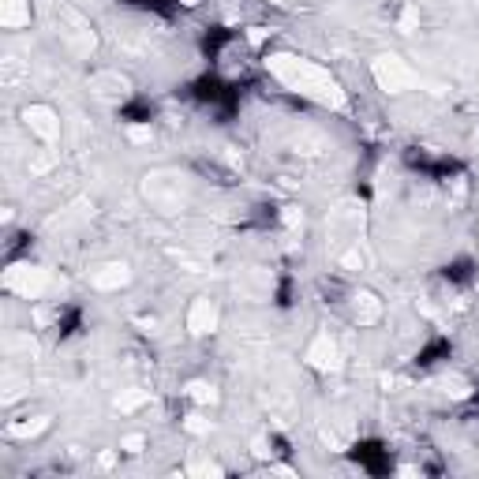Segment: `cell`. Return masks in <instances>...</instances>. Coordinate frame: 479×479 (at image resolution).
Returning a JSON list of instances; mask_svg holds the SVG:
<instances>
[{"label": "cell", "mask_w": 479, "mask_h": 479, "mask_svg": "<svg viewBox=\"0 0 479 479\" xmlns=\"http://www.w3.org/2000/svg\"><path fill=\"white\" fill-rule=\"evenodd\" d=\"M266 68L282 87H289L293 94H300V98H307L314 105L337 109V112L348 105L341 83L330 75V68H323L318 60H307V57H296V53H270Z\"/></svg>", "instance_id": "6da1fadb"}, {"label": "cell", "mask_w": 479, "mask_h": 479, "mask_svg": "<svg viewBox=\"0 0 479 479\" xmlns=\"http://www.w3.org/2000/svg\"><path fill=\"white\" fill-rule=\"evenodd\" d=\"M57 34H60L64 49L71 57H79V60L94 57V49H98V34H94L90 19L79 8H71V5H57Z\"/></svg>", "instance_id": "7a4b0ae2"}, {"label": "cell", "mask_w": 479, "mask_h": 479, "mask_svg": "<svg viewBox=\"0 0 479 479\" xmlns=\"http://www.w3.org/2000/svg\"><path fill=\"white\" fill-rule=\"evenodd\" d=\"M371 79L378 83V90H386V94H405V90L420 87V71L409 60H401L397 53L375 57L371 60Z\"/></svg>", "instance_id": "3957f363"}, {"label": "cell", "mask_w": 479, "mask_h": 479, "mask_svg": "<svg viewBox=\"0 0 479 479\" xmlns=\"http://www.w3.org/2000/svg\"><path fill=\"white\" fill-rule=\"evenodd\" d=\"M5 289L19 300H42L49 289H53V273L46 266H30V262H19V266H8L5 270Z\"/></svg>", "instance_id": "277c9868"}, {"label": "cell", "mask_w": 479, "mask_h": 479, "mask_svg": "<svg viewBox=\"0 0 479 479\" xmlns=\"http://www.w3.org/2000/svg\"><path fill=\"white\" fill-rule=\"evenodd\" d=\"M143 195L157 210H180L187 203V184L176 173H154V176L143 180Z\"/></svg>", "instance_id": "5b68a950"}, {"label": "cell", "mask_w": 479, "mask_h": 479, "mask_svg": "<svg viewBox=\"0 0 479 479\" xmlns=\"http://www.w3.org/2000/svg\"><path fill=\"white\" fill-rule=\"evenodd\" d=\"M23 124H27V132L42 146H57L60 143V112L53 105H46V101L27 105L23 109Z\"/></svg>", "instance_id": "8992f818"}, {"label": "cell", "mask_w": 479, "mask_h": 479, "mask_svg": "<svg viewBox=\"0 0 479 479\" xmlns=\"http://www.w3.org/2000/svg\"><path fill=\"white\" fill-rule=\"evenodd\" d=\"M303 359H307V367H314V371H323V375H337V371H341V364H345V356H341V341H337L330 330L314 334V341L307 345Z\"/></svg>", "instance_id": "52a82bcc"}, {"label": "cell", "mask_w": 479, "mask_h": 479, "mask_svg": "<svg viewBox=\"0 0 479 479\" xmlns=\"http://www.w3.org/2000/svg\"><path fill=\"white\" fill-rule=\"evenodd\" d=\"M218 323H221V307H218V300H210V296H195L191 307H187V330H191L195 337H207V334L218 330Z\"/></svg>", "instance_id": "ba28073f"}, {"label": "cell", "mask_w": 479, "mask_h": 479, "mask_svg": "<svg viewBox=\"0 0 479 479\" xmlns=\"http://www.w3.org/2000/svg\"><path fill=\"white\" fill-rule=\"evenodd\" d=\"M90 90H94V98L98 101H105V105H120V101H128L132 98V83L120 71H98L94 79H90Z\"/></svg>", "instance_id": "9c48e42d"}, {"label": "cell", "mask_w": 479, "mask_h": 479, "mask_svg": "<svg viewBox=\"0 0 479 479\" xmlns=\"http://www.w3.org/2000/svg\"><path fill=\"white\" fill-rule=\"evenodd\" d=\"M128 282H132V266L128 262H105V266H98L90 273V285L98 293H120Z\"/></svg>", "instance_id": "30bf717a"}, {"label": "cell", "mask_w": 479, "mask_h": 479, "mask_svg": "<svg viewBox=\"0 0 479 479\" xmlns=\"http://www.w3.org/2000/svg\"><path fill=\"white\" fill-rule=\"evenodd\" d=\"M382 300L375 296V293H367V289H359L356 296H352V318L359 326H375V323H382Z\"/></svg>", "instance_id": "8fae6325"}, {"label": "cell", "mask_w": 479, "mask_h": 479, "mask_svg": "<svg viewBox=\"0 0 479 479\" xmlns=\"http://www.w3.org/2000/svg\"><path fill=\"white\" fill-rule=\"evenodd\" d=\"M30 23V0H0V27L23 30Z\"/></svg>", "instance_id": "7c38bea8"}, {"label": "cell", "mask_w": 479, "mask_h": 479, "mask_svg": "<svg viewBox=\"0 0 479 479\" xmlns=\"http://www.w3.org/2000/svg\"><path fill=\"white\" fill-rule=\"evenodd\" d=\"M143 405H150V389H120V393L112 397V409H116L120 416H132V412H139Z\"/></svg>", "instance_id": "4fadbf2b"}, {"label": "cell", "mask_w": 479, "mask_h": 479, "mask_svg": "<svg viewBox=\"0 0 479 479\" xmlns=\"http://www.w3.org/2000/svg\"><path fill=\"white\" fill-rule=\"evenodd\" d=\"M49 416H34V420H19V423H8V434L12 438H37L42 431H49Z\"/></svg>", "instance_id": "5bb4252c"}, {"label": "cell", "mask_w": 479, "mask_h": 479, "mask_svg": "<svg viewBox=\"0 0 479 479\" xmlns=\"http://www.w3.org/2000/svg\"><path fill=\"white\" fill-rule=\"evenodd\" d=\"M184 393L191 397L195 405H214V401H218V389H214L210 382H203V378H198V382H187V389H184Z\"/></svg>", "instance_id": "9a60e30c"}, {"label": "cell", "mask_w": 479, "mask_h": 479, "mask_svg": "<svg viewBox=\"0 0 479 479\" xmlns=\"http://www.w3.org/2000/svg\"><path fill=\"white\" fill-rule=\"evenodd\" d=\"M438 386H442V393H446V397H453V401H464V397H472V386H468L464 378H457V375H453V378L446 375Z\"/></svg>", "instance_id": "2e32d148"}, {"label": "cell", "mask_w": 479, "mask_h": 479, "mask_svg": "<svg viewBox=\"0 0 479 479\" xmlns=\"http://www.w3.org/2000/svg\"><path fill=\"white\" fill-rule=\"evenodd\" d=\"M120 450H124V453H143L146 450V434L143 431H132V434H124V438H120Z\"/></svg>", "instance_id": "e0dca14e"}, {"label": "cell", "mask_w": 479, "mask_h": 479, "mask_svg": "<svg viewBox=\"0 0 479 479\" xmlns=\"http://www.w3.org/2000/svg\"><path fill=\"white\" fill-rule=\"evenodd\" d=\"M416 23H420V12L409 5V8H405V16H401V30H405V34H412V30H416Z\"/></svg>", "instance_id": "ac0fdd59"}, {"label": "cell", "mask_w": 479, "mask_h": 479, "mask_svg": "<svg viewBox=\"0 0 479 479\" xmlns=\"http://www.w3.org/2000/svg\"><path fill=\"white\" fill-rule=\"evenodd\" d=\"M184 427H187L191 434H207V431H210V423H207L203 416H187V423H184Z\"/></svg>", "instance_id": "d6986e66"}, {"label": "cell", "mask_w": 479, "mask_h": 479, "mask_svg": "<svg viewBox=\"0 0 479 479\" xmlns=\"http://www.w3.org/2000/svg\"><path fill=\"white\" fill-rule=\"evenodd\" d=\"M285 5H303V0H285Z\"/></svg>", "instance_id": "ffe728a7"}, {"label": "cell", "mask_w": 479, "mask_h": 479, "mask_svg": "<svg viewBox=\"0 0 479 479\" xmlns=\"http://www.w3.org/2000/svg\"><path fill=\"white\" fill-rule=\"evenodd\" d=\"M270 5H285V0H270Z\"/></svg>", "instance_id": "44dd1931"}]
</instances>
